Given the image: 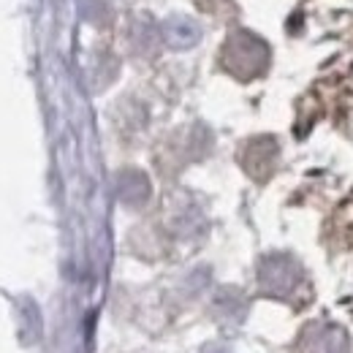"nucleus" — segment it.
<instances>
[{
  "mask_svg": "<svg viewBox=\"0 0 353 353\" xmlns=\"http://www.w3.org/2000/svg\"><path fill=\"white\" fill-rule=\"evenodd\" d=\"M147 196H150V182H147V176L139 174V172H125V174L120 176V199L125 201V204H144L147 201Z\"/></svg>",
  "mask_w": 353,
  "mask_h": 353,
  "instance_id": "20e7f679",
  "label": "nucleus"
},
{
  "mask_svg": "<svg viewBox=\"0 0 353 353\" xmlns=\"http://www.w3.org/2000/svg\"><path fill=\"white\" fill-rule=\"evenodd\" d=\"M302 353H351L348 334L329 323L310 326L302 334Z\"/></svg>",
  "mask_w": 353,
  "mask_h": 353,
  "instance_id": "f03ea898",
  "label": "nucleus"
},
{
  "mask_svg": "<svg viewBox=\"0 0 353 353\" xmlns=\"http://www.w3.org/2000/svg\"><path fill=\"white\" fill-rule=\"evenodd\" d=\"M204 353H228V351H225L223 345H207V348H204Z\"/></svg>",
  "mask_w": 353,
  "mask_h": 353,
  "instance_id": "39448f33",
  "label": "nucleus"
},
{
  "mask_svg": "<svg viewBox=\"0 0 353 353\" xmlns=\"http://www.w3.org/2000/svg\"><path fill=\"white\" fill-rule=\"evenodd\" d=\"M225 65L236 74V77H256L261 74L266 65V49L261 41H256L253 36H236L231 39L223 54Z\"/></svg>",
  "mask_w": 353,
  "mask_h": 353,
  "instance_id": "f257e3e1",
  "label": "nucleus"
},
{
  "mask_svg": "<svg viewBox=\"0 0 353 353\" xmlns=\"http://www.w3.org/2000/svg\"><path fill=\"white\" fill-rule=\"evenodd\" d=\"M274 155H277V147L272 139H256L248 152H245V166L248 172L259 179H264L269 172H272V163H274Z\"/></svg>",
  "mask_w": 353,
  "mask_h": 353,
  "instance_id": "7ed1b4c3",
  "label": "nucleus"
}]
</instances>
